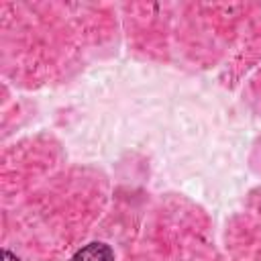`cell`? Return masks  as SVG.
Masks as SVG:
<instances>
[{
  "mask_svg": "<svg viewBox=\"0 0 261 261\" xmlns=\"http://www.w3.org/2000/svg\"><path fill=\"white\" fill-rule=\"evenodd\" d=\"M71 261H114V253L106 243H90L77 251Z\"/></svg>",
  "mask_w": 261,
  "mask_h": 261,
  "instance_id": "1",
  "label": "cell"
},
{
  "mask_svg": "<svg viewBox=\"0 0 261 261\" xmlns=\"http://www.w3.org/2000/svg\"><path fill=\"white\" fill-rule=\"evenodd\" d=\"M2 261H20V259H18L16 255H12L10 251L4 249V251H2Z\"/></svg>",
  "mask_w": 261,
  "mask_h": 261,
  "instance_id": "2",
  "label": "cell"
}]
</instances>
